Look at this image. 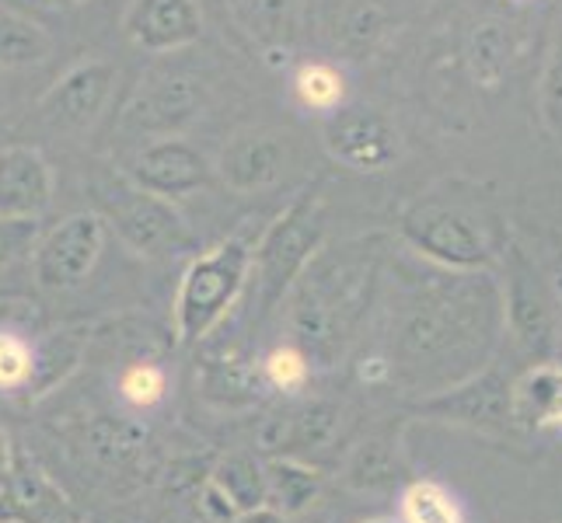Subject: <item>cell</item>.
Returning <instances> with one entry per match:
<instances>
[{"mask_svg": "<svg viewBox=\"0 0 562 523\" xmlns=\"http://www.w3.org/2000/svg\"><path fill=\"white\" fill-rule=\"evenodd\" d=\"M514 419L528 433L562 425V366L555 360L531 363L514 377Z\"/></svg>", "mask_w": 562, "mask_h": 523, "instance_id": "cell-21", "label": "cell"}, {"mask_svg": "<svg viewBox=\"0 0 562 523\" xmlns=\"http://www.w3.org/2000/svg\"><path fill=\"white\" fill-rule=\"evenodd\" d=\"M398 241L419 259L458 273H496L510 238L472 192L437 185L398 213Z\"/></svg>", "mask_w": 562, "mask_h": 523, "instance_id": "cell-3", "label": "cell"}, {"mask_svg": "<svg viewBox=\"0 0 562 523\" xmlns=\"http://www.w3.org/2000/svg\"><path fill=\"white\" fill-rule=\"evenodd\" d=\"M53 49L46 29H38L32 18L0 4V67H35Z\"/></svg>", "mask_w": 562, "mask_h": 523, "instance_id": "cell-26", "label": "cell"}, {"mask_svg": "<svg viewBox=\"0 0 562 523\" xmlns=\"http://www.w3.org/2000/svg\"><path fill=\"white\" fill-rule=\"evenodd\" d=\"M294 161V147L290 137L280 129H245L238 137H231L217 158V174L231 192H266L277 182H283V174Z\"/></svg>", "mask_w": 562, "mask_h": 523, "instance_id": "cell-13", "label": "cell"}, {"mask_svg": "<svg viewBox=\"0 0 562 523\" xmlns=\"http://www.w3.org/2000/svg\"><path fill=\"white\" fill-rule=\"evenodd\" d=\"M503 307H507V336L531 363L552 360L562 336V304L552 286V276L538 265L531 251L514 241L499 259Z\"/></svg>", "mask_w": 562, "mask_h": 523, "instance_id": "cell-7", "label": "cell"}, {"mask_svg": "<svg viewBox=\"0 0 562 523\" xmlns=\"http://www.w3.org/2000/svg\"><path fill=\"white\" fill-rule=\"evenodd\" d=\"M123 32L137 49L176 53L203 35V11L196 0H133L123 14Z\"/></svg>", "mask_w": 562, "mask_h": 523, "instance_id": "cell-16", "label": "cell"}, {"mask_svg": "<svg viewBox=\"0 0 562 523\" xmlns=\"http://www.w3.org/2000/svg\"><path fill=\"white\" fill-rule=\"evenodd\" d=\"M88 447L109 468H130L147 447V433L144 425L130 422V419H112L99 416L88 425Z\"/></svg>", "mask_w": 562, "mask_h": 523, "instance_id": "cell-28", "label": "cell"}, {"mask_svg": "<svg viewBox=\"0 0 562 523\" xmlns=\"http://www.w3.org/2000/svg\"><path fill=\"white\" fill-rule=\"evenodd\" d=\"M325 238V196L322 182L307 185L280 217L262 230L251 251V289H256V318H269L294 289L307 262L315 259Z\"/></svg>", "mask_w": 562, "mask_h": 523, "instance_id": "cell-5", "label": "cell"}, {"mask_svg": "<svg viewBox=\"0 0 562 523\" xmlns=\"http://www.w3.org/2000/svg\"><path fill=\"white\" fill-rule=\"evenodd\" d=\"M294 94L307 112L333 115L346 105V77L333 64H304L294 73Z\"/></svg>", "mask_w": 562, "mask_h": 523, "instance_id": "cell-30", "label": "cell"}, {"mask_svg": "<svg viewBox=\"0 0 562 523\" xmlns=\"http://www.w3.org/2000/svg\"><path fill=\"white\" fill-rule=\"evenodd\" d=\"M14 457H18V447L11 443L8 430H0V478H4L14 468Z\"/></svg>", "mask_w": 562, "mask_h": 523, "instance_id": "cell-37", "label": "cell"}, {"mask_svg": "<svg viewBox=\"0 0 562 523\" xmlns=\"http://www.w3.org/2000/svg\"><path fill=\"white\" fill-rule=\"evenodd\" d=\"M206 105V91L196 77L186 73H165L150 77V81L133 94V102L123 112V123L133 133L144 137H179V129H186Z\"/></svg>", "mask_w": 562, "mask_h": 523, "instance_id": "cell-12", "label": "cell"}, {"mask_svg": "<svg viewBox=\"0 0 562 523\" xmlns=\"http://www.w3.org/2000/svg\"><path fill=\"white\" fill-rule=\"evenodd\" d=\"M235 25L266 53L290 49L301 29L297 0H224Z\"/></svg>", "mask_w": 562, "mask_h": 523, "instance_id": "cell-22", "label": "cell"}, {"mask_svg": "<svg viewBox=\"0 0 562 523\" xmlns=\"http://www.w3.org/2000/svg\"><path fill=\"white\" fill-rule=\"evenodd\" d=\"M206 481L227 499V507L235 510L238 516L269 507L266 461H259L256 454H248V451L224 454L217 464H213V471H210Z\"/></svg>", "mask_w": 562, "mask_h": 523, "instance_id": "cell-24", "label": "cell"}, {"mask_svg": "<svg viewBox=\"0 0 562 523\" xmlns=\"http://www.w3.org/2000/svg\"><path fill=\"white\" fill-rule=\"evenodd\" d=\"M409 481V464L402 454L398 433H374L360 440L342 464V486L353 492H392Z\"/></svg>", "mask_w": 562, "mask_h": 523, "instance_id": "cell-20", "label": "cell"}, {"mask_svg": "<svg viewBox=\"0 0 562 523\" xmlns=\"http://www.w3.org/2000/svg\"><path fill=\"white\" fill-rule=\"evenodd\" d=\"M416 416L454 422L464 430L486 436H514L520 425L514 419V377L507 380L499 371L486 366L472 380H464L451 391H440L416 401Z\"/></svg>", "mask_w": 562, "mask_h": 523, "instance_id": "cell-8", "label": "cell"}, {"mask_svg": "<svg viewBox=\"0 0 562 523\" xmlns=\"http://www.w3.org/2000/svg\"><path fill=\"white\" fill-rule=\"evenodd\" d=\"M88 192L105 227L137 255L161 259L196 248V235L189 230L182 213L171 206V200L133 182L126 168L120 171L99 164L88 174Z\"/></svg>", "mask_w": 562, "mask_h": 523, "instance_id": "cell-4", "label": "cell"}, {"mask_svg": "<svg viewBox=\"0 0 562 523\" xmlns=\"http://www.w3.org/2000/svg\"><path fill=\"white\" fill-rule=\"evenodd\" d=\"M402 523H464V510L440 481H409L402 489Z\"/></svg>", "mask_w": 562, "mask_h": 523, "instance_id": "cell-29", "label": "cell"}, {"mask_svg": "<svg viewBox=\"0 0 562 523\" xmlns=\"http://www.w3.org/2000/svg\"><path fill=\"white\" fill-rule=\"evenodd\" d=\"M322 144L336 164L360 174L387 171L402 158V137L395 123L367 105H342L333 115H325Z\"/></svg>", "mask_w": 562, "mask_h": 523, "instance_id": "cell-10", "label": "cell"}, {"mask_svg": "<svg viewBox=\"0 0 562 523\" xmlns=\"http://www.w3.org/2000/svg\"><path fill=\"white\" fill-rule=\"evenodd\" d=\"M315 366L307 360L294 342L277 345L273 353L262 360V377L269 384V391H280V395H297L312 380Z\"/></svg>", "mask_w": 562, "mask_h": 523, "instance_id": "cell-32", "label": "cell"}, {"mask_svg": "<svg viewBox=\"0 0 562 523\" xmlns=\"http://www.w3.org/2000/svg\"><path fill=\"white\" fill-rule=\"evenodd\" d=\"M105 220L94 209L70 213L35 245L32 269L43 289H74L81 286L91 269L99 265L105 248Z\"/></svg>", "mask_w": 562, "mask_h": 523, "instance_id": "cell-9", "label": "cell"}, {"mask_svg": "<svg viewBox=\"0 0 562 523\" xmlns=\"http://www.w3.org/2000/svg\"><path fill=\"white\" fill-rule=\"evenodd\" d=\"M378 304L384 307L381 360L405 395L430 398L493 366L507 339L496 273H458L419 259L402 241L387 251Z\"/></svg>", "mask_w": 562, "mask_h": 523, "instance_id": "cell-1", "label": "cell"}, {"mask_svg": "<svg viewBox=\"0 0 562 523\" xmlns=\"http://www.w3.org/2000/svg\"><path fill=\"white\" fill-rule=\"evenodd\" d=\"M168 391V374L161 371V366L154 363H137L130 366V371L120 377V395L137 405V409H150V405H158Z\"/></svg>", "mask_w": 562, "mask_h": 523, "instance_id": "cell-34", "label": "cell"}, {"mask_svg": "<svg viewBox=\"0 0 562 523\" xmlns=\"http://www.w3.org/2000/svg\"><path fill=\"white\" fill-rule=\"evenodd\" d=\"M115 81H120V70L109 60L77 64L38 99V120L60 133H85L102 120Z\"/></svg>", "mask_w": 562, "mask_h": 523, "instance_id": "cell-11", "label": "cell"}, {"mask_svg": "<svg viewBox=\"0 0 562 523\" xmlns=\"http://www.w3.org/2000/svg\"><path fill=\"white\" fill-rule=\"evenodd\" d=\"M35 377V345L14 332H0V387H29Z\"/></svg>", "mask_w": 562, "mask_h": 523, "instance_id": "cell-33", "label": "cell"}, {"mask_svg": "<svg viewBox=\"0 0 562 523\" xmlns=\"http://www.w3.org/2000/svg\"><path fill=\"white\" fill-rule=\"evenodd\" d=\"M538 120L546 126L549 140L562 147V18L555 25L552 46L538 73Z\"/></svg>", "mask_w": 562, "mask_h": 523, "instance_id": "cell-31", "label": "cell"}, {"mask_svg": "<svg viewBox=\"0 0 562 523\" xmlns=\"http://www.w3.org/2000/svg\"><path fill=\"white\" fill-rule=\"evenodd\" d=\"M126 174L133 182H140L144 189L176 203V200L189 196V192L206 189L213 168L192 144H186L179 137H161L133 154L126 164Z\"/></svg>", "mask_w": 562, "mask_h": 523, "instance_id": "cell-15", "label": "cell"}, {"mask_svg": "<svg viewBox=\"0 0 562 523\" xmlns=\"http://www.w3.org/2000/svg\"><path fill=\"white\" fill-rule=\"evenodd\" d=\"M517 60L514 29L503 18H482L464 43V64H469L472 81L482 91H496L510 77Z\"/></svg>", "mask_w": 562, "mask_h": 523, "instance_id": "cell-23", "label": "cell"}, {"mask_svg": "<svg viewBox=\"0 0 562 523\" xmlns=\"http://www.w3.org/2000/svg\"><path fill=\"white\" fill-rule=\"evenodd\" d=\"M53 203V168L35 147H0V217H43Z\"/></svg>", "mask_w": 562, "mask_h": 523, "instance_id": "cell-18", "label": "cell"}, {"mask_svg": "<svg viewBox=\"0 0 562 523\" xmlns=\"http://www.w3.org/2000/svg\"><path fill=\"white\" fill-rule=\"evenodd\" d=\"M251 251L256 245L248 238H227L186 265L176 294V336L182 345H200L238 304L251 280Z\"/></svg>", "mask_w": 562, "mask_h": 523, "instance_id": "cell-6", "label": "cell"}, {"mask_svg": "<svg viewBox=\"0 0 562 523\" xmlns=\"http://www.w3.org/2000/svg\"><path fill=\"white\" fill-rule=\"evenodd\" d=\"M32 8H43V11H67V8H77L85 4V0H29Z\"/></svg>", "mask_w": 562, "mask_h": 523, "instance_id": "cell-38", "label": "cell"}, {"mask_svg": "<svg viewBox=\"0 0 562 523\" xmlns=\"http://www.w3.org/2000/svg\"><path fill=\"white\" fill-rule=\"evenodd\" d=\"M318 25L328 46H336L350 60H363L392 32V18L378 0H322Z\"/></svg>", "mask_w": 562, "mask_h": 523, "instance_id": "cell-19", "label": "cell"}, {"mask_svg": "<svg viewBox=\"0 0 562 523\" xmlns=\"http://www.w3.org/2000/svg\"><path fill=\"white\" fill-rule=\"evenodd\" d=\"M269 384L262 377V366H251L248 360L227 353L221 360H210L206 366V395L224 405H251L259 401Z\"/></svg>", "mask_w": 562, "mask_h": 523, "instance_id": "cell-27", "label": "cell"}, {"mask_svg": "<svg viewBox=\"0 0 562 523\" xmlns=\"http://www.w3.org/2000/svg\"><path fill=\"white\" fill-rule=\"evenodd\" d=\"M266 478H269V507L286 513L290 520L312 507L322 492V475L315 468H307L301 457H269Z\"/></svg>", "mask_w": 562, "mask_h": 523, "instance_id": "cell-25", "label": "cell"}, {"mask_svg": "<svg viewBox=\"0 0 562 523\" xmlns=\"http://www.w3.org/2000/svg\"><path fill=\"white\" fill-rule=\"evenodd\" d=\"M342 409L328 398L304 401L297 409L283 416H273L259 430V454L266 457H307L315 451H325L339 436Z\"/></svg>", "mask_w": 562, "mask_h": 523, "instance_id": "cell-17", "label": "cell"}, {"mask_svg": "<svg viewBox=\"0 0 562 523\" xmlns=\"http://www.w3.org/2000/svg\"><path fill=\"white\" fill-rule=\"evenodd\" d=\"M360 523H402V520H395V516H374V520H360Z\"/></svg>", "mask_w": 562, "mask_h": 523, "instance_id": "cell-39", "label": "cell"}, {"mask_svg": "<svg viewBox=\"0 0 562 523\" xmlns=\"http://www.w3.org/2000/svg\"><path fill=\"white\" fill-rule=\"evenodd\" d=\"M38 245V217H0V269H8Z\"/></svg>", "mask_w": 562, "mask_h": 523, "instance_id": "cell-35", "label": "cell"}, {"mask_svg": "<svg viewBox=\"0 0 562 523\" xmlns=\"http://www.w3.org/2000/svg\"><path fill=\"white\" fill-rule=\"evenodd\" d=\"M0 523H85V516L25 451H18L0 486Z\"/></svg>", "mask_w": 562, "mask_h": 523, "instance_id": "cell-14", "label": "cell"}, {"mask_svg": "<svg viewBox=\"0 0 562 523\" xmlns=\"http://www.w3.org/2000/svg\"><path fill=\"white\" fill-rule=\"evenodd\" d=\"M387 251L392 245L384 235L322 245L286 294L290 342L312 360L315 371L346 363L350 349L360 342L363 325L381 297Z\"/></svg>", "mask_w": 562, "mask_h": 523, "instance_id": "cell-2", "label": "cell"}, {"mask_svg": "<svg viewBox=\"0 0 562 523\" xmlns=\"http://www.w3.org/2000/svg\"><path fill=\"white\" fill-rule=\"evenodd\" d=\"M231 523H294L286 513H280V510H273V507H262V510H251V513H241V516H235Z\"/></svg>", "mask_w": 562, "mask_h": 523, "instance_id": "cell-36", "label": "cell"}]
</instances>
